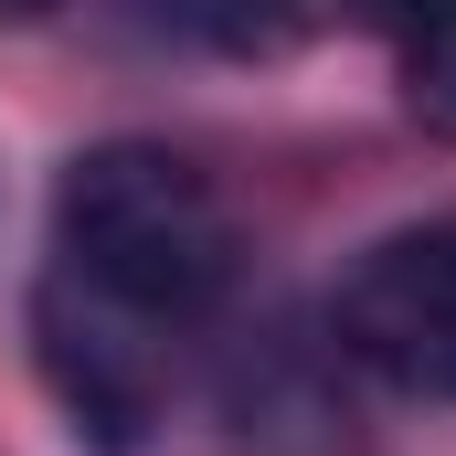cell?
<instances>
[{
	"label": "cell",
	"instance_id": "obj_2",
	"mask_svg": "<svg viewBox=\"0 0 456 456\" xmlns=\"http://www.w3.org/2000/svg\"><path fill=\"white\" fill-rule=\"evenodd\" d=\"M330 330L393 393L456 403V224H403L340 276Z\"/></svg>",
	"mask_w": 456,
	"mask_h": 456
},
{
	"label": "cell",
	"instance_id": "obj_6",
	"mask_svg": "<svg viewBox=\"0 0 456 456\" xmlns=\"http://www.w3.org/2000/svg\"><path fill=\"white\" fill-rule=\"evenodd\" d=\"M43 11H64V0H0V21H43Z\"/></svg>",
	"mask_w": 456,
	"mask_h": 456
},
{
	"label": "cell",
	"instance_id": "obj_1",
	"mask_svg": "<svg viewBox=\"0 0 456 456\" xmlns=\"http://www.w3.org/2000/svg\"><path fill=\"white\" fill-rule=\"evenodd\" d=\"M43 287L107 308V319L149 330V340H181L233 287V213L181 149L107 138L53 181V265H43Z\"/></svg>",
	"mask_w": 456,
	"mask_h": 456
},
{
	"label": "cell",
	"instance_id": "obj_5",
	"mask_svg": "<svg viewBox=\"0 0 456 456\" xmlns=\"http://www.w3.org/2000/svg\"><path fill=\"white\" fill-rule=\"evenodd\" d=\"M149 11H159L181 43H202V53L265 64V53H287V43H308L330 0H149Z\"/></svg>",
	"mask_w": 456,
	"mask_h": 456
},
{
	"label": "cell",
	"instance_id": "obj_3",
	"mask_svg": "<svg viewBox=\"0 0 456 456\" xmlns=\"http://www.w3.org/2000/svg\"><path fill=\"white\" fill-rule=\"evenodd\" d=\"M32 340H43V382H53V403L75 414L86 446H107V456L149 446V425H159V403H170V340L127 330L107 308L64 297V287L32 297Z\"/></svg>",
	"mask_w": 456,
	"mask_h": 456
},
{
	"label": "cell",
	"instance_id": "obj_4",
	"mask_svg": "<svg viewBox=\"0 0 456 456\" xmlns=\"http://www.w3.org/2000/svg\"><path fill=\"white\" fill-rule=\"evenodd\" d=\"M393 43V75H403V107L425 117L436 138H456V0H361Z\"/></svg>",
	"mask_w": 456,
	"mask_h": 456
}]
</instances>
